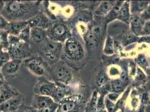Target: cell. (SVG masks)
<instances>
[{"mask_svg":"<svg viewBox=\"0 0 150 112\" xmlns=\"http://www.w3.org/2000/svg\"><path fill=\"white\" fill-rule=\"evenodd\" d=\"M33 7L26 2L11 1L5 2V6L1 11L4 18L7 16V20L10 19L13 20V21H21L20 19L31 12L30 10L33 9Z\"/></svg>","mask_w":150,"mask_h":112,"instance_id":"1","label":"cell"},{"mask_svg":"<svg viewBox=\"0 0 150 112\" xmlns=\"http://www.w3.org/2000/svg\"><path fill=\"white\" fill-rule=\"evenodd\" d=\"M62 55L67 60L78 61L83 58L85 53L81 44L79 40L75 38L69 37L63 44Z\"/></svg>","mask_w":150,"mask_h":112,"instance_id":"2","label":"cell"},{"mask_svg":"<svg viewBox=\"0 0 150 112\" xmlns=\"http://www.w3.org/2000/svg\"><path fill=\"white\" fill-rule=\"evenodd\" d=\"M57 104L55 112H82L83 99L81 95H70Z\"/></svg>","mask_w":150,"mask_h":112,"instance_id":"3","label":"cell"},{"mask_svg":"<svg viewBox=\"0 0 150 112\" xmlns=\"http://www.w3.org/2000/svg\"><path fill=\"white\" fill-rule=\"evenodd\" d=\"M63 44L51 40L48 38L43 44L42 52L44 58L50 63L55 65L62 54Z\"/></svg>","mask_w":150,"mask_h":112,"instance_id":"4","label":"cell"},{"mask_svg":"<svg viewBox=\"0 0 150 112\" xmlns=\"http://www.w3.org/2000/svg\"><path fill=\"white\" fill-rule=\"evenodd\" d=\"M46 31L47 38L49 39L61 43H64L69 38L67 26L61 22L53 23Z\"/></svg>","mask_w":150,"mask_h":112,"instance_id":"5","label":"cell"},{"mask_svg":"<svg viewBox=\"0 0 150 112\" xmlns=\"http://www.w3.org/2000/svg\"><path fill=\"white\" fill-rule=\"evenodd\" d=\"M52 74L56 82L67 85L72 80V75L66 63L60 61L53 65Z\"/></svg>","mask_w":150,"mask_h":112,"instance_id":"6","label":"cell"},{"mask_svg":"<svg viewBox=\"0 0 150 112\" xmlns=\"http://www.w3.org/2000/svg\"><path fill=\"white\" fill-rule=\"evenodd\" d=\"M57 86L56 82L43 79L37 82L34 87V91L35 94L52 98L56 90Z\"/></svg>","mask_w":150,"mask_h":112,"instance_id":"7","label":"cell"},{"mask_svg":"<svg viewBox=\"0 0 150 112\" xmlns=\"http://www.w3.org/2000/svg\"><path fill=\"white\" fill-rule=\"evenodd\" d=\"M28 44L21 41L18 44L15 45H8L7 52L13 60H21L24 57V55H28L29 48Z\"/></svg>","mask_w":150,"mask_h":112,"instance_id":"8","label":"cell"},{"mask_svg":"<svg viewBox=\"0 0 150 112\" xmlns=\"http://www.w3.org/2000/svg\"><path fill=\"white\" fill-rule=\"evenodd\" d=\"M56 103L51 97L35 94L32 101L31 107L38 111H40Z\"/></svg>","mask_w":150,"mask_h":112,"instance_id":"9","label":"cell"},{"mask_svg":"<svg viewBox=\"0 0 150 112\" xmlns=\"http://www.w3.org/2000/svg\"><path fill=\"white\" fill-rule=\"evenodd\" d=\"M24 65L29 71L34 75L41 76L45 73L43 64L42 60L38 58H31L24 61Z\"/></svg>","mask_w":150,"mask_h":112,"instance_id":"10","label":"cell"},{"mask_svg":"<svg viewBox=\"0 0 150 112\" xmlns=\"http://www.w3.org/2000/svg\"><path fill=\"white\" fill-rule=\"evenodd\" d=\"M28 25L30 28H39L47 30L53 23L50 22L48 18L42 13H38L34 15L28 20Z\"/></svg>","mask_w":150,"mask_h":112,"instance_id":"11","label":"cell"},{"mask_svg":"<svg viewBox=\"0 0 150 112\" xmlns=\"http://www.w3.org/2000/svg\"><path fill=\"white\" fill-rule=\"evenodd\" d=\"M21 64V60H13L6 63L0 70L4 77L13 76L18 72Z\"/></svg>","mask_w":150,"mask_h":112,"instance_id":"12","label":"cell"},{"mask_svg":"<svg viewBox=\"0 0 150 112\" xmlns=\"http://www.w3.org/2000/svg\"><path fill=\"white\" fill-rule=\"evenodd\" d=\"M21 101V97L18 95L0 104V112H16Z\"/></svg>","mask_w":150,"mask_h":112,"instance_id":"13","label":"cell"},{"mask_svg":"<svg viewBox=\"0 0 150 112\" xmlns=\"http://www.w3.org/2000/svg\"><path fill=\"white\" fill-rule=\"evenodd\" d=\"M28 25V21H15L8 23L5 30L8 34L18 37L20 33Z\"/></svg>","mask_w":150,"mask_h":112,"instance_id":"14","label":"cell"},{"mask_svg":"<svg viewBox=\"0 0 150 112\" xmlns=\"http://www.w3.org/2000/svg\"><path fill=\"white\" fill-rule=\"evenodd\" d=\"M129 23H131V30L133 34L137 35L143 34L144 24L141 16L136 14L133 15L131 18Z\"/></svg>","mask_w":150,"mask_h":112,"instance_id":"15","label":"cell"},{"mask_svg":"<svg viewBox=\"0 0 150 112\" xmlns=\"http://www.w3.org/2000/svg\"><path fill=\"white\" fill-rule=\"evenodd\" d=\"M47 31L39 28H31L30 40L37 43L45 42L47 39Z\"/></svg>","mask_w":150,"mask_h":112,"instance_id":"16","label":"cell"},{"mask_svg":"<svg viewBox=\"0 0 150 112\" xmlns=\"http://www.w3.org/2000/svg\"><path fill=\"white\" fill-rule=\"evenodd\" d=\"M118 18L120 20L125 22L127 24L130 23V12H129V3L125 2L123 5L120 7L118 13Z\"/></svg>","mask_w":150,"mask_h":112,"instance_id":"17","label":"cell"},{"mask_svg":"<svg viewBox=\"0 0 150 112\" xmlns=\"http://www.w3.org/2000/svg\"><path fill=\"white\" fill-rule=\"evenodd\" d=\"M17 95V92H15L13 89L6 85L4 89L0 91V104L12 98Z\"/></svg>","mask_w":150,"mask_h":112,"instance_id":"18","label":"cell"},{"mask_svg":"<svg viewBox=\"0 0 150 112\" xmlns=\"http://www.w3.org/2000/svg\"><path fill=\"white\" fill-rule=\"evenodd\" d=\"M113 4L112 2L105 1L102 2L100 6L96 9L95 11V14L98 16L105 15L107 13L112 9Z\"/></svg>","mask_w":150,"mask_h":112,"instance_id":"19","label":"cell"},{"mask_svg":"<svg viewBox=\"0 0 150 112\" xmlns=\"http://www.w3.org/2000/svg\"><path fill=\"white\" fill-rule=\"evenodd\" d=\"M149 4L146 1H134L131 4V11L132 13H139L144 11L147 7Z\"/></svg>","mask_w":150,"mask_h":112,"instance_id":"20","label":"cell"},{"mask_svg":"<svg viewBox=\"0 0 150 112\" xmlns=\"http://www.w3.org/2000/svg\"><path fill=\"white\" fill-rule=\"evenodd\" d=\"M30 34L31 28L29 25H28L25 29H23L20 33L18 37L21 41L28 44L30 40Z\"/></svg>","mask_w":150,"mask_h":112,"instance_id":"21","label":"cell"},{"mask_svg":"<svg viewBox=\"0 0 150 112\" xmlns=\"http://www.w3.org/2000/svg\"><path fill=\"white\" fill-rule=\"evenodd\" d=\"M8 34L5 30H0V49L8 48Z\"/></svg>","mask_w":150,"mask_h":112,"instance_id":"22","label":"cell"},{"mask_svg":"<svg viewBox=\"0 0 150 112\" xmlns=\"http://www.w3.org/2000/svg\"><path fill=\"white\" fill-rule=\"evenodd\" d=\"M10 59L11 57L8 52L4 51L2 49H0V69L6 63L9 62Z\"/></svg>","mask_w":150,"mask_h":112,"instance_id":"23","label":"cell"},{"mask_svg":"<svg viewBox=\"0 0 150 112\" xmlns=\"http://www.w3.org/2000/svg\"><path fill=\"white\" fill-rule=\"evenodd\" d=\"M104 52L108 55H111L114 52V46L113 41L112 38L108 37L105 43V47L104 48Z\"/></svg>","mask_w":150,"mask_h":112,"instance_id":"24","label":"cell"},{"mask_svg":"<svg viewBox=\"0 0 150 112\" xmlns=\"http://www.w3.org/2000/svg\"><path fill=\"white\" fill-rule=\"evenodd\" d=\"M105 106L107 112H115L116 111V105L110 100H105Z\"/></svg>","mask_w":150,"mask_h":112,"instance_id":"25","label":"cell"},{"mask_svg":"<svg viewBox=\"0 0 150 112\" xmlns=\"http://www.w3.org/2000/svg\"><path fill=\"white\" fill-rule=\"evenodd\" d=\"M137 62L143 68L147 67L149 66V64L146 59L145 57L143 55H139L138 57Z\"/></svg>","mask_w":150,"mask_h":112,"instance_id":"26","label":"cell"},{"mask_svg":"<svg viewBox=\"0 0 150 112\" xmlns=\"http://www.w3.org/2000/svg\"><path fill=\"white\" fill-rule=\"evenodd\" d=\"M112 87L115 93L120 92L122 89V83L120 82V81L118 80L113 81L112 82Z\"/></svg>","mask_w":150,"mask_h":112,"instance_id":"27","label":"cell"},{"mask_svg":"<svg viewBox=\"0 0 150 112\" xmlns=\"http://www.w3.org/2000/svg\"><path fill=\"white\" fill-rule=\"evenodd\" d=\"M8 24V21L6 18L0 15V30H5Z\"/></svg>","mask_w":150,"mask_h":112,"instance_id":"28","label":"cell"},{"mask_svg":"<svg viewBox=\"0 0 150 112\" xmlns=\"http://www.w3.org/2000/svg\"><path fill=\"white\" fill-rule=\"evenodd\" d=\"M142 19L144 20H148L150 19V6L147 7L144 11V13L141 15Z\"/></svg>","mask_w":150,"mask_h":112,"instance_id":"29","label":"cell"},{"mask_svg":"<svg viewBox=\"0 0 150 112\" xmlns=\"http://www.w3.org/2000/svg\"><path fill=\"white\" fill-rule=\"evenodd\" d=\"M106 82V77L104 74L100 75L98 80V83L99 85H103Z\"/></svg>","mask_w":150,"mask_h":112,"instance_id":"30","label":"cell"},{"mask_svg":"<svg viewBox=\"0 0 150 112\" xmlns=\"http://www.w3.org/2000/svg\"><path fill=\"white\" fill-rule=\"evenodd\" d=\"M144 33H146L147 34H150V21L148 22L144 26Z\"/></svg>","mask_w":150,"mask_h":112,"instance_id":"31","label":"cell"},{"mask_svg":"<svg viewBox=\"0 0 150 112\" xmlns=\"http://www.w3.org/2000/svg\"><path fill=\"white\" fill-rule=\"evenodd\" d=\"M23 112H39L38 111L34 109V108L31 107V108H28L27 109H24Z\"/></svg>","mask_w":150,"mask_h":112,"instance_id":"32","label":"cell"},{"mask_svg":"<svg viewBox=\"0 0 150 112\" xmlns=\"http://www.w3.org/2000/svg\"><path fill=\"white\" fill-rule=\"evenodd\" d=\"M5 86H6V85L4 84V80L0 79V91L2 90V89H4Z\"/></svg>","mask_w":150,"mask_h":112,"instance_id":"33","label":"cell"},{"mask_svg":"<svg viewBox=\"0 0 150 112\" xmlns=\"http://www.w3.org/2000/svg\"><path fill=\"white\" fill-rule=\"evenodd\" d=\"M5 2L4 1H0V12L3 10L4 7L5 6Z\"/></svg>","mask_w":150,"mask_h":112,"instance_id":"34","label":"cell"},{"mask_svg":"<svg viewBox=\"0 0 150 112\" xmlns=\"http://www.w3.org/2000/svg\"><path fill=\"white\" fill-rule=\"evenodd\" d=\"M144 112H150V104L146 106V108L144 109Z\"/></svg>","mask_w":150,"mask_h":112,"instance_id":"35","label":"cell"},{"mask_svg":"<svg viewBox=\"0 0 150 112\" xmlns=\"http://www.w3.org/2000/svg\"><path fill=\"white\" fill-rule=\"evenodd\" d=\"M0 79L4 80V75H2L1 70H0Z\"/></svg>","mask_w":150,"mask_h":112,"instance_id":"36","label":"cell"},{"mask_svg":"<svg viewBox=\"0 0 150 112\" xmlns=\"http://www.w3.org/2000/svg\"><path fill=\"white\" fill-rule=\"evenodd\" d=\"M149 98H150V95H149Z\"/></svg>","mask_w":150,"mask_h":112,"instance_id":"37","label":"cell"},{"mask_svg":"<svg viewBox=\"0 0 150 112\" xmlns=\"http://www.w3.org/2000/svg\"></svg>","mask_w":150,"mask_h":112,"instance_id":"38","label":"cell"}]
</instances>
